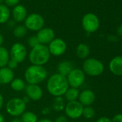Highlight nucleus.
<instances>
[{
  "label": "nucleus",
  "mask_w": 122,
  "mask_h": 122,
  "mask_svg": "<svg viewBox=\"0 0 122 122\" xmlns=\"http://www.w3.org/2000/svg\"><path fill=\"white\" fill-rule=\"evenodd\" d=\"M10 122H22V121H21L20 118H19V117H15L14 118L12 119V121Z\"/></svg>",
  "instance_id": "38"
},
{
  "label": "nucleus",
  "mask_w": 122,
  "mask_h": 122,
  "mask_svg": "<svg viewBox=\"0 0 122 122\" xmlns=\"http://www.w3.org/2000/svg\"><path fill=\"white\" fill-rule=\"evenodd\" d=\"M47 47L50 55L54 56H60L66 52L67 50V45L63 39L55 38L49 44Z\"/></svg>",
  "instance_id": "11"
},
{
  "label": "nucleus",
  "mask_w": 122,
  "mask_h": 122,
  "mask_svg": "<svg viewBox=\"0 0 122 122\" xmlns=\"http://www.w3.org/2000/svg\"><path fill=\"white\" fill-rule=\"evenodd\" d=\"M99 20L93 13H87L82 19V27L87 33L95 32L99 28Z\"/></svg>",
  "instance_id": "8"
},
{
  "label": "nucleus",
  "mask_w": 122,
  "mask_h": 122,
  "mask_svg": "<svg viewBox=\"0 0 122 122\" xmlns=\"http://www.w3.org/2000/svg\"><path fill=\"white\" fill-rule=\"evenodd\" d=\"M40 44L49 45L55 39V32L50 27H43L39 30L36 35Z\"/></svg>",
  "instance_id": "12"
},
{
  "label": "nucleus",
  "mask_w": 122,
  "mask_h": 122,
  "mask_svg": "<svg viewBox=\"0 0 122 122\" xmlns=\"http://www.w3.org/2000/svg\"><path fill=\"white\" fill-rule=\"evenodd\" d=\"M25 90L26 95L30 98V100L37 101L40 100L42 97L43 92L42 88L39 86V85L27 84Z\"/></svg>",
  "instance_id": "13"
},
{
  "label": "nucleus",
  "mask_w": 122,
  "mask_h": 122,
  "mask_svg": "<svg viewBox=\"0 0 122 122\" xmlns=\"http://www.w3.org/2000/svg\"><path fill=\"white\" fill-rule=\"evenodd\" d=\"M10 84L12 89L15 91H22L26 87V84L22 78H14Z\"/></svg>",
  "instance_id": "23"
},
{
  "label": "nucleus",
  "mask_w": 122,
  "mask_h": 122,
  "mask_svg": "<svg viewBox=\"0 0 122 122\" xmlns=\"http://www.w3.org/2000/svg\"><path fill=\"white\" fill-rule=\"evenodd\" d=\"M27 43H28L29 46L31 47L32 48L36 47L37 45H38L40 44L39 40H38V39H37V37L36 35H32V36H31V37L28 39Z\"/></svg>",
  "instance_id": "28"
},
{
  "label": "nucleus",
  "mask_w": 122,
  "mask_h": 122,
  "mask_svg": "<svg viewBox=\"0 0 122 122\" xmlns=\"http://www.w3.org/2000/svg\"><path fill=\"white\" fill-rule=\"evenodd\" d=\"M18 64H19V63H18L17 62H16L15 60H12V59H10L9 62H8V63H7V67L8 68H10V70L13 71V70L16 69V68L18 67Z\"/></svg>",
  "instance_id": "29"
},
{
  "label": "nucleus",
  "mask_w": 122,
  "mask_h": 122,
  "mask_svg": "<svg viewBox=\"0 0 122 122\" xmlns=\"http://www.w3.org/2000/svg\"><path fill=\"white\" fill-rule=\"evenodd\" d=\"M83 71L85 74L91 77L98 76L104 71V66L98 59L93 57L87 58L83 64Z\"/></svg>",
  "instance_id": "4"
},
{
  "label": "nucleus",
  "mask_w": 122,
  "mask_h": 122,
  "mask_svg": "<svg viewBox=\"0 0 122 122\" xmlns=\"http://www.w3.org/2000/svg\"><path fill=\"white\" fill-rule=\"evenodd\" d=\"M112 122H122V113H118L115 115L111 120Z\"/></svg>",
  "instance_id": "31"
},
{
  "label": "nucleus",
  "mask_w": 122,
  "mask_h": 122,
  "mask_svg": "<svg viewBox=\"0 0 122 122\" xmlns=\"http://www.w3.org/2000/svg\"><path fill=\"white\" fill-rule=\"evenodd\" d=\"M68 88L69 85L66 77L57 73L51 76L47 81V91L54 97H60L63 96Z\"/></svg>",
  "instance_id": "1"
},
{
  "label": "nucleus",
  "mask_w": 122,
  "mask_h": 122,
  "mask_svg": "<svg viewBox=\"0 0 122 122\" xmlns=\"http://www.w3.org/2000/svg\"><path fill=\"white\" fill-rule=\"evenodd\" d=\"M45 20L42 15L37 13H32L26 17L25 20V26L27 30L34 32H38L44 27Z\"/></svg>",
  "instance_id": "6"
},
{
  "label": "nucleus",
  "mask_w": 122,
  "mask_h": 122,
  "mask_svg": "<svg viewBox=\"0 0 122 122\" xmlns=\"http://www.w3.org/2000/svg\"><path fill=\"white\" fill-rule=\"evenodd\" d=\"M0 122H5V117L1 113H0Z\"/></svg>",
  "instance_id": "40"
},
{
  "label": "nucleus",
  "mask_w": 122,
  "mask_h": 122,
  "mask_svg": "<svg viewBox=\"0 0 122 122\" xmlns=\"http://www.w3.org/2000/svg\"><path fill=\"white\" fill-rule=\"evenodd\" d=\"M15 74L13 71L7 67L0 68V84L6 85L10 83L14 79Z\"/></svg>",
  "instance_id": "17"
},
{
  "label": "nucleus",
  "mask_w": 122,
  "mask_h": 122,
  "mask_svg": "<svg viewBox=\"0 0 122 122\" xmlns=\"http://www.w3.org/2000/svg\"><path fill=\"white\" fill-rule=\"evenodd\" d=\"M121 51H122V47H121Z\"/></svg>",
  "instance_id": "42"
},
{
  "label": "nucleus",
  "mask_w": 122,
  "mask_h": 122,
  "mask_svg": "<svg viewBox=\"0 0 122 122\" xmlns=\"http://www.w3.org/2000/svg\"><path fill=\"white\" fill-rule=\"evenodd\" d=\"M116 32H117V34H118L119 36L122 37V25H120V26L117 28Z\"/></svg>",
  "instance_id": "35"
},
{
  "label": "nucleus",
  "mask_w": 122,
  "mask_h": 122,
  "mask_svg": "<svg viewBox=\"0 0 122 122\" xmlns=\"http://www.w3.org/2000/svg\"><path fill=\"white\" fill-rule=\"evenodd\" d=\"M47 76V71L45 67L31 65L25 72V78L28 84L39 85Z\"/></svg>",
  "instance_id": "3"
},
{
  "label": "nucleus",
  "mask_w": 122,
  "mask_h": 122,
  "mask_svg": "<svg viewBox=\"0 0 122 122\" xmlns=\"http://www.w3.org/2000/svg\"><path fill=\"white\" fill-rule=\"evenodd\" d=\"M5 3V0H0V5H3Z\"/></svg>",
  "instance_id": "41"
},
{
  "label": "nucleus",
  "mask_w": 122,
  "mask_h": 122,
  "mask_svg": "<svg viewBox=\"0 0 122 122\" xmlns=\"http://www.w3.org/2000/svg\"><path fill=\"white\" fill-rule=\"evenodd\" d=\"M12 17L15 22H25L27 17V12L26 8L22 5H17L14 7L12 10Z\"/></svg>",
  "instance_id": "16"
},
{
  "label": "nucleus",
  "mask_w": 122,
  "mask_h": 122,
  "mask_svg": "<svg viewBox=\"0 0 122 122\" xmlns=\"http://www.w3.org/2000/svg\"><path fill=\"white\" fill-rule=\"evenodd\" d=\"M69 87L78 88L85 82L86 74L84 72L78 68H73L66 77Z\"/></svg>",
  "instance_id": "7"
},
{
  "label": "nucleus",
  "mask_w": 122,
  "mask_h": 122,
  "mask_svg": "<svg viewBox=\"0 0 122 122\" xmlns=\"http://www.w3.org/2000/svg\"><path fill=\"white\" fill-rule=\"evenodd\" d=\"M54 122H68V118L65 116H59L57 117Z\"/></svg>",
  "instance_id": "32"
},
{
  "label": "nucleus",
  "mask_w": 122,
  "mask_h": 122,
  "mask_svg": "<svg viewBox=\"0 0 122 122\" xmlns=\"http://www.w3.org/2000/svg\"><path fill=\"white\" fill-rule=\"evenodd\" d=\"M73 69V66L71 62L68 60H63L62 62L59 63L57 67V73L62 75L65 77L71 73V71Z\"/></svg>",
  "instance_id": "18"
},
{
  "label": "nucleus",
  "mask_w": 122,
  "mask_h": 122,
  "mask_svg": "<svg viewBox=\"0 0 122 122\" xmlns=\"http://www.w3.org/2000/svg\"><path fill=\"white\" fill-rule=\"evenodd\" d=\"M4 43V37L3 35L0 33V47H2Z\"/></svg>",
  "instance_id": "39"
},
{
  "label": "nucleus",
  "mask_w": 122,
  "mask_h": 122,
  "mask_svg": "<svg viewBox=\"0 0 122 122\" xmlns=\"http://www.w3.org/2000/svg\"><path fill=\"white\" fill-rule=\"evenodd\" d=\"M50 55L48 47L45 45L39 44L32 48L29 55V60L32 65L43 66L49 61Z\"/></svg>",
  "instance_id": "2"
},
{
  "label": "nucleus",
  "mask_w": 122,
  "mask_h": 122,
  "mask_svg": "<svg viewBox=\"0 0 122 122\" xmlns=\"http://www.w3.org/2000/svg\"><path fill=\"white\" fill-rule=\"evenodd\" d=\"M10 17V11L5 5H0V24L6 23Z\"/></svg>",
  "instance_id": "22"
},
{
  "label": "nucleus",
  "mask_w": 122,
  "mask_h": 122,
  "mask_svg": "<svg viewBox=\"0 0 122 122\" xmlns=\"http://www.w3.org/2000/svg\"><path fill=\"white\" fill-rule=\"evenodd\" d=\"M84 106L78 101L68 102L65 106V112L68 117L72 119H77L82 116Z\"/></svg>",
  "instance_id": "9"
},
{
  "label": "nucleus",
  "mask_w": 122,
  "mask_h": 122,
  "mask_svg": "<svg viewBox=\"0 0 122 122\" xmlns=\"http://www.w3.org/2000/svg\"><path fill=\"white\" fill-rule=\"evenodd\" d=\"M96 100V96L93 91L90 89H86L80 93L78 96V101L85 107V106H91V104Z\"/></svg>",
  "instance_id": "14"
},
{
  "label": "nucleus",
  "mask_w": 122,
  "mask_h": 122,
  "mask_svg": "<svg viewBox=\"0 0 122 122\" xmlns=\"http://www.w3.org/2000/svg\"><path fill=\"white\" fill-rule=\"evenodd\" d=\"M96 111L94 108L91 106H85L83 110V113L82 116L86 118V119H91L93 118L95 116Z\"/></svg>",
  "instance_id": "27"
},
{
  "label": "nucleus",
  "mask_w": 122,
  "mask_h": 122,
  "mask_svg": "<svg viewBox=\"0 0 122 122\" xmlns=\"http://www.w3.org/2000/svg\"><path fill=\"white\" fill-rule=\"evenodd\" d=\"M80 92L78 91V88H68V89L66 91V93L64 94L66 99L68 101H77L78 99V96H79Z\"/></svg>",
  "instance_id": "21"
},
{
  "label": "nucleus",
  "mask_w": 122,
  "mask_h": 122,
  "mask_svg": "<svg viewBox=\"0 0 122 122\" xmlns=\"http://www.w3.org/2000/svg\"><path fill=\"white\" fill-rule=\"evenodd\" d=\"M96 122H112V121H111V119H110L109 118L106 117V116H103V117L99 118L96 121Z\"/></svg>",
  "instance_id": "33"
},
{
  "label": "nucleus",
  "mask_w": 122,
  "mask_h": 122,
  "mask_svg": "<svg viewBox=\"0 0 122 122\" xmlns=\"http://www.w3.org/2000/svg\"><path fill=\"white\" fill-rule=\"evenodd\" d=\"M10 59L15 60L18 63L23 62L27 57V49L25 46L20 42L15 43L10 49Z\"/></svg>",
  "instance_id": "10"
},
{
  "label": "nucleus",
  "mask_w": 122,
  "mask_h": 122,
  "mask_svg": "<svg viewBox=\"0 0 122 122\" xmlns=\"http://www.w3.org/2000/svg\"><path fill=\"white\" fill-rule=\"evenodd\" d=\"M20 0H5V3L8 7H15L19 5Z\"/></svg>",
  "instance_id": "30"
},
{
  "label": "nucleus",
  "mask_w": 122,
  "mask_h": 122,
  "mask_svg": "<svg viewBox=\"0 0 122 122\" xmlns=\"http://www.w3.org/2000/svg\"><path fill=\"white\" fill-rule=\"evenodd\" d=\"M22 122H37V115L32 111H25L20 118Z\"/></svg>",
  "instance_id": "24"
},
{
  "label": "nucleus",
  "mask_w": 122,
  "mask_h": 122,
  "mask_svg": "<svg viewBox=\"0 0 122 122\" xmlns=\"http://www.w3.org/2000/svg\"><path fill=\"white\" fill-rule=\"evenodd\" d=\"M108 39L110 41H111V42H116V41L118 40L117 37L115 36V35H109L108 37Z\"/></svg>",
  "instance_id": "34"
},
{
  "label": "nucleus",
  "mask_w": 122,
  "mask_h": 122,
  "mask_svg": "<svg viewBox=\"0 0 122 122\" xmlns=\"http://www.w3.org/2000/svg\"><path fill=\"white\" fill-rule=\"evenodd\" d=\"M76 53L77 57L80 59L86 60L90 54V48L88 45L85 43H81L77 46Z\"/></svg>",
  "instance_id": "19"
},
{
  "label": "nucleus",
  "mask_w": 122,
  "mask_h": 122,
  "mask_svg": "<svg viewBox=\"0 0 122 122\" xmlns=\"http://www.w3.org/2000/svg\"><path fill=\"white\" fill-rule=\"evenodd\" d=\"M27 32V29L25 27V26L22 25H20L15 27L13 30V34L15 37H16L17 38H22L26 35Z\"/></svg>",
  "instance_id": "25"
},
{
  "label": "nucleus",
  "mask_w": 122,
  "mask_h": 122,
  "mask_svg": "<svg viewBox=\"0 0 122 122\" xmlns=\"http://www.w3.org/2000/svg\"><path fill=\"white\" fill-rule=\"evenodd\" d=\"M6 110L8 114L14 117H19L26 110V103L22 98H13L6 105Z\"/></svg>",
  "instance_id": "5"
},
{
  "label": "nucleus",
  "mask_w": 122,
  "mask_h": 122,
  "mask_svg": "<svg viewBox=\"0 0 122 122\" xmlns=\"http://www.w3.org/2000/svg\"><path fill=\"white\" fill-rule=\"evenodd\" d=\"M10 59V52L5 47H0V68L7 67Z\"/></svg>",
  "instance_id": "20"
},
{
  "label": "nucleus",
  "mask_w": 122,
  "mask_h": 122,
  "mask_svg": "<svg viewBox=\"0 0 122 122\" xmlns=\"http://www.w3.org/2000/svg\"><path fill=\"white\" fill-rule=\"evenodd\" d=\"M110 71L115 76H122V56H116L112 58L108 65Z\"/></svg>",
  "instance_id": "15"
},
{
  "label": "nucleus",
  "mask_w": 122,
  "mask_h": 122,
  "mask_svg": "<svg viewBox=\"0 0 122 122\" xmlns=\"http://www.w3.org/2000/svg\"><path fill=\"white\" fill-rule=\"evenodd\" d=\"M37 122H53V121L49 118H42L40 120H38Z\"/></svg>",
  "instance_id": "37"
},
{
  "label": "nucleus",
  "mask_w": 122,
  "mask_h": 122,
  "mask_svg": "<svg viewBox=\"0 0 122 122\" xmlns=\"http://www.w3.org/2000/svg\"><path fill=\"white\" fill-rule=\"evenodd\" d=\"M52 108L55 111H63L65 108V101L62 98V97H55V99L53 102Z\"/></svg>",
  "instance_id": "26"
},
{
  "label": "nucleus",
  "mask_w": 122,
  "mask_h": 122,
  "mask_svg": "<svg viewBox=\"0 0 122 122\" xmlns=\"http://www.w3.org/2000/svg\"><path fill=\"white\" fill-rule=\"evenodd\" d=\"M3 105H4V98L2 95L0 93V109L2 108Z\"/></svg>",
  "instance_id": "36"
}]
</instances>
